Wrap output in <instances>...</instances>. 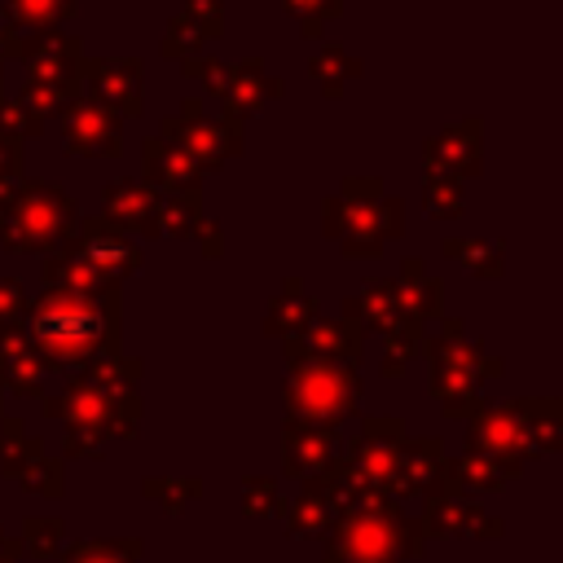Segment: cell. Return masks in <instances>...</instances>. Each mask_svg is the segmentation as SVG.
Masks as SVG:
<instances>
[{"instance_id": "cell-16", "label": "cell", "mask_w": 563, "mask_h": 563, "mask_svg": "<svg viewBox=\"0 0 563 563\" xmlns=\"http://www.w3.org/2000/svg\"><path fill=\"white\" fill-rule=\"evenodd\" d=\"M44 282H48V290H70V295H110V290H119V282H110L101 268H92L88 260H79L66 246L44 255Z\"/></svg>"}, {"instance_id": "cell-2", "label": "cell", "mask_w": 563, "mask_h": 563, "mask_svg": "<svg viewBox=\"0 0 563 563\" xmlns=\"http://www.w3.org/2000/svg\"><path fill=\"white\" fill-rule=\"evenodd\" d=\"M321 229L339 238L347 260H378L383 242L405 233V202L387 194L378 176H347L339 194L321 198Z\"/></svg>"}, {"instance_id": "cell-33", "label": "cell", "mask_w": 563, "mask_h": 563, "mask_svg": "<svg viewBox=\"0 0 563 563\" xmlns=\"http://www.w3.org/2000/svg\"><path fill=\"white\" fill-rule=\"evenodd\" d=\"M194 238H198V251H202L207 260H216V255H224V229H220V220H211V216H202V224L194 229Z\"/></svg>"}, {"instance_id": "cell-5", "label": "cell", "mask_w": 563, "mask_h": 563, "mask_svg": "<svg viewBox=\"0 0 563 563\" xmlns=\"http://www.w3.org/2000/svg\"><path fill=\"white\" fill-rule=\"evenodd\" d=\"M290 369H295V374H290L286 400H290L295 413H308V418H317V422L347 413V409L356 405V396H361V378H356V369L343 365V361L299 356V361H290Z\"/></svg>"}, {"instance_id": "cell-25", "label": "cell", "mask_w": 563, "mask_h": 563, "mask_svg": "<svg viewBox=\"0 0 563 563\" xmlns=\"http://www.w3.org/2000/svg\"><path fill=\"white\" fill-rule=\"evenodd\" d=\"M422 198H427V211H431L435 220H453V216H462V207H466L462 180H453V176H427V180H422Z\"/></svg>"}, {"instance_id": "cell-36", "label": "cell", "mask_w": 563, "mask_h": 563, "mask_svg": "<svg viewBox=\"0 0 563 563\" xmlns=\"http://www.w3.org/2000/svg\"><path fill=\"white\" fill-rule=\"evenodd\" d=\"M0 92H4V62H0Z\"/></svg>"}, {"instance_id": "cell-4", "label": "cell", "mask_w": 563, "mask_h": 563, "mask_svg": "<svg viewBox=\"0 0 563 563\" xmlns=\"http://www.w3.org/2000/svg\"><path fill=\"white\" fill-rule=\"evenodd\" d=\"M158 136H167V141H176L202 172H216V167H224L229 158H238L242 154V123H233V119H211L207 110H202V97L194 92V97H185L167 119H163V132Z\"/></svg>"}, {"instance_id": "cell-10", "label": "cell", "mask_w": 563, "mask_h": 563, "mask_svg": "<svg viewBox=\"0 0 563 563\" xmlns=\"http://www.w3.org/2000/svg\"><path fill=\"white\" fill-rule=\"evenodd\" d=\"M422 167H427V176H453V180L479 176V167H484V123H479V114L453 119L435 136H427Z\"/></svg>"}, {"instance_id": "cell-29", "label": "cell", "mask_w": 563, "mask_h": 563, "mask_svg": "<svg viewBox=\"0 0 563 563\" xmlns=\"http://www.w3.org/2000/svg\"><path fill=\"white\" fill-rule=\"evenodd\" d=\"M282 4L299 18V26H303L308 40L321 35V22H325V18H339V13H343V0H282Z\"/></svg>"}, {"instance_id": "cell-13", "label": "cell", "mask_w": 563, "mask_h": 563, "mask_svg": "<svg viewBox=\"0 0 563 563\" xmlns=\"http://www.w3.org/2000/svg\"><path fill=\"white\" fill-rule=\"evenodd\" d=\"M273 97H282V79L268 75L264 57H242V62H229V88H224V119L242 123L251 114H260Z\"/></svg>"}, {"instance_id": "cell-26", "label": "cell", "mask_w": 563, "mask_h": 563, "mask_svg": "<svg viewBox=\"0 0 563 563\" xmlns=\"http://www.w3.org/2000/svg\"><path fill=\"white\" fill-rule=\"evenodd\" d=\"M40 128H44V119H35L18 97H4V92H0V141L22 145V141H31V136H40Z\"/></svg>"}, {"instance_id": "cell-24", "label": "cell", "mask_w": 563, "mask_h": 563, "mask_svg": "<svg viewBox=\"0 0 563 563\" xmlns=\"http://www.w3.org/2000/svg\"><path fill=\"white\" fill-rule=\"evenodd\" d=\"M84 88H70V84H44V79H26L22 84V92H18V101L35 114V119H44V114H62L75 97H79Z\"/></svg>"}, {"instance_id": "cell-35", "label": "cell", "mask_w": 563, "mask_h": 563, "mask_svg": "<svg viewBox=\"0 0 563 563\" xmlns=\"http://www.w3.org/2000/svg\"><path fill=\"white\" fill-rule=\"evenodd\" d=\"M18 35L22 31H13L4 18H0V62H9V57H18Z\"/></svg>"}, {"instance_id": "cell-11", "label": "cell", "mask_w": 563, "mask_h": 563, "mask_svg": "<svg viewBox=\"0 0 563 563\" xmlns=\"http://www.w3.org/2000/svg\"><path fill=\"white\" fill-rule=\"evenodd\" d=\"M158 189H150L145 180H110L101 189V220H110L114 229H123L128 238H158Z\"/></svg>"}, {"instance_id": "cell-30", "label": "cell", "mask_w": 563, "mask_h": 563, "mask_svg": "<svg viewBox=\"0 0 563 563\" xmlns=\"http://www.w3.org/2000/svg\"><path fill=\"white\" fill-rule=\"evenodd\" d=\"M387 339V352H383V374H400L413 356H418V343H422V330H391L383 334Z\"/></svg>"}, {"instance_id": "cell-9", "label": "cell", "mask_w": 563, "mask_h": 563, "mask_svg": "<svg viewBox=\"0 0 563 563\" xmlns=\"http://www.w3.org/2000/svg\"><path fill=\"white\" fill-rule=\"evenodd\" d=\"M18 57L26 62V79L84 88V75H79V66H84V40L79 35H66L57 26L18 35Z\"/></svg>"}, {"instance_id": "cell-18", "label": "cell", "mask_w": 563, "mask_h": 563, "mask_svg": "<svg viewBox=\"0 0 563 563\" xmlns=\"http://www.w3.org/2000/svg\"><path fill=\"white\" fill-rule=\"evenodd\" d=\"M0 365H4V378H9L13 391L31 396V391L40 387V356H35V347L26 343L22 325H4V330H0Z\"/></svg>"}, {"instance_id": "cell-23", "label": "cell", "mask_w": 563, "mask_h": 563, "mask_svg": "<svg viewBox=\"0 0 563 563\" xmlns=\"http://www.w3.org/2000/svg\"><path fill=\"white\" fill-rule=\"evenodd\" d=\"M202 198L198 194H163L158 198V233H176V238H194V229L202 224Z\"/></svg>"}, {"instance_id": "cell-22", "label": "cell", "mask_w": 563, "mask_h": 563, "mask_svg": "<svg viewBox=\"0 0 563 563\" xmlns=\"http://www.w3.org/2000/svg\"><path fill=\"white\" fill-rule=\"evenodd\" d=\"M79 9V0H4V22L18 31H44V26H57L62 18H70Z\"/></svg>"}, {"instance_id": "cell-6", "label": "cell", "mask_w": 563, "mask_h": 563, "mask_svg": "<svg viewBox=\"0 0 563 563\" xmlns=\"http://www.w3.org/2000/svg\"><path fill=\"white\" fill-rule=\"evenodd\" d=\"M57 132H62L66 154H84V158H97V154L119 158L123 154V119L110 106H101L92 92H79L57 114Z\"/></svg>"}, {"instance_id": "cell-28", "label": "cell", "mask_w": 563, "mask_h": 563, "mask_svg": "<svg viewBox=\"0 0 563 563\" xmlns=\"http://www.w3.org/2000/svg\"><path fill=\"white\" fill-rule=\"evenodd\" d=\"M180 75H185V79H198V84L211 88L216 97H224V88H229V62H220V57H211V53H189V57H180Z\"/></svg>"}, {"instance_id": "cell-21", "label": "cell", "mask_w": 563, "mask_h": 563, "mask_svg": "<svg viewBox=\"0 0 563 563\" xmlns=\"http://www.w3.org/2000/svg\"><path fill=\"white\" fill-rule=\"evenodd\" d=\"M475 440H479V444H488V449H497V453H519V449H528V444H532L515 409L479 413V418H475Z\"/></svg>"}, {"instance_id": "cell-34", "label": "cell", "mask_w": 563, "mask_h": 563, "mask_svg": "<svg viewBox=\"0 0 563 563\" xmlns=\"http://www.w3.org/2000/svg\"><path fill=\"white\" fill-rule=\"evenodd\" d=\"M0 180H22V145L0 141Z\"/></svg>"}, {"instance_id": "cell-17", "label": "cell", "mask_w": 563, "mask_h": 563, "mask_svg": "<svg viewBox=\"0 0 563 563\" xmlns=\"http://www.w3.org/2000/svg\"><path fill=\"white\" fill-rule=\"evenodd\" d=\"M396 295H400V308L413 325H422L427 317H440V303H444V286L440 277L427 273V264L418 255H405L400 260V277H396Z\"/></svg>"}, {"instance_id": "cell-31", "label": "cell", "mask_w": 563, "mask_h": 563, "mask_svg": "<svg viewBox=\"0 0 563 563\" xmlns=\"http://www.w3.org/2000/svg\"><path fill=\"white\" fill-rule=\"evenodd\" d=\"M180 13H185L189 22H198V26L207 31V40H216V35L224 31V0H185Z\"/></svg>"}, {"instance_id": "cell-7", "label": "cell", "mask_w": 563, "mask_h": 563, "mask_svg": "<svg viewBox=\"0 0 563 563\" xmlns=\"http://www.w3.org/2000/svg\"><path fill=\"white\" fill-rule=\"evenodd\" d=\"M62 246L75 251L79 260H88L92 268H101L110 282H123V277H132L145 264L141 246L123 229H114L110 220H101V216H79L75 229H70V238Z\"/></svg>"}, {"instance_id": "cell-19", "label": "cell", "mask_w": 563, "mask_h": 563, "mask_svg": "<svg viewBox=\"0 0 563 563\" xmlns=\"http://www.w3.org/2000/svg\"><path fill=\"white\" fill-rule=\"evenodd\" d=\"M308 75L317 79V88L325 97H343V88L361 75V57H352L343 44H321L308 62Z\"/></svg>"}, {"instance_id": "cell-14", "label": "cell", "mask_w": 563, "mask_h": 563, "mask_svg": "<svg viewBox=\"0 0 563 563\" xmlns=\"http://www.w3.org/2000/svg\"><path fill=\"white\" fill-rule=\"evenodd\" d=\"M352 303H356L361 325H369V330H383V334H391V330H422V325H413L405 317L400 295H396V277H365V286L352 295Z\"/></svg>"}, {"instance_id": "cell-3", "label": "cell", "mask_w": 563, "mask_h": 563, "mask_svg": "<svg viewBox=\"0 0 563 563\" xmlns=\"http://www.w3.org/2000/svg\"><path fill=\"white\" fill-rule=\"evenodd\" d=\"M79 220V202L48 180H22L13 207L0 220V246L4 251H57Z\"/></svg>"}, {"instance_id": "cell-32", "label": "cell", "mask_w": 563, "mask_h": 563, "mask_svg": "<svg viewBox=\"0 0 563 563\" xmlns=\"http://www.w3.org/2000/svg\"><path fill=\"white\" fill-rule=\"evenodd\" d=\"M26 312V290L18 277H0V330L4 325H18Z\"/></svg>"}, {"instance_id": "cell-27", "label": "cell", "mask_w": 563, "mask_h": 563, "mask_svg": "<svg viewBox=\"0 0 563 563\" xmlns=\"http://www.w3.org/2000/svg\"><path fill=\"white\" fill-rule=\"evenodd\" d=\"M202 44H207V31H202L198 22H189L185 13H176V18L167 22V35H163L158 53H163V57H189V53H202Z\"/></svg>"}, {"instance_id": "cell-15", "label": "cell", "mask_w": 563, "mask_h": 563, "mask_svg": "<svg viewBox=\"0 0 563 563\" xmlns=\"http://www.w3.org/2000/svg\"><path fill=\"white\" fill-rule=\"evenodd\" d=\"M321 317L317 299L303 290V277H286L282 290L268 299V317H264V334H282V339H299L312 321Z\"/></svg>"}, {"instance_id": "cell-20", "label": "cell", "mask_w": 563, "mask_h": 563, "mask_svg": "<svg viewBox=\"0 0 563 563\" xmlns=\"http://www.w3.org/2000/svg\"><path fill=\"white\" fill-rule=\"evenodd\" d=\"M501 238H462V233H449L444 242H440V251L449 255V260H457V264H466L471 273H479V277H497L501 273Z\"/></svg>"}, {"instance_id": "cell-8", "label": "cell", "mask_w": 563, "mask_h": 563, "mask_svg": "<svg viewBox=\"0 0 563 563\" xmlns=\"http://www.w3.org/2000/svg\"><path fill=\"white\" fill-rule=\"evenodd\" d=\"M84 92L110 106L119 119L145 110V62L141 57H88L84 53Z\"/></svg>"}, {"instance_id": "cell-1", "label": "cell", "mask_w": 563, "mask_h": 563, "mask_svg": "<svg viewBox=\"0 0 563 563\" xmlns=\"http://www.w3.org/2000/svg\"><path fill=\"white\" fill-rule=\"evenodd\" d=\"M26 343L40 361L70 369L92 365L97 356H114L119 347V290L110 295H70V290H40L26 299Z\"/></svg>"}, {"instance_id": "cell-12", "label": "cell", "mask_w": 563, "mask_h": 563, "mask_svg": "<svg viewBox=\"0 0 563 563\" xmlns=\"http://www.w3.org/2000/svg\"><path fill=\"white\" fill-rule=\"evenodd\" d=\"M141 163H145V185L158 194H202V167L167 136H150L141 145Z\"/></svg>"}]
</instances>
